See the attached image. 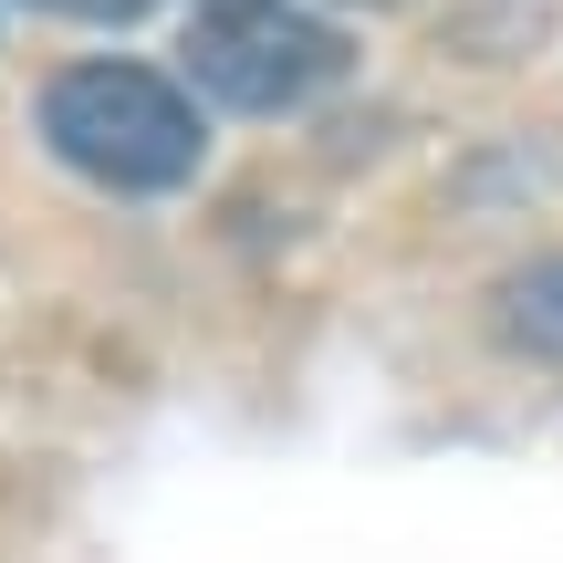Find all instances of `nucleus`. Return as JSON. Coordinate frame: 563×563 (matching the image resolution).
Wrapping results in <instances>:
<instances>
[{
	"mask_svg": "<svg viewBox=\"0 0 563 563\" xmlns=\"http://www.w3.org/2000/svg\"><path fill=\"white\" fill-rule=\"evenodd\" d=\"M501 323L532 344V355H563V251H553V262H532V272H511Z\"/></svg>",
	"mask_w": 563,
	"mask_h": 563,
	"instance_id": "3",
	"label": "nucleus"
},
{
	"mask_svg": "<svg viewBox=\"0 0 563 563\" xmlns=\"http://www.w3.org/2000/svg\"><path fill=\"white\" fill-rule=\"evenodd\" d=\"M32 125L74 178L115 188V199H167V188L199 178L209 157V115L178 74L136 53H84V63H53L32 95Z\"/></svg>",
	"mask_w": 563,
	"mask_h": 563,
	"instance_id": "1",
	"label": "nucleus"
},
{
	"mask_svg": "<svg viewBox=\"0 0 563 563\" xmlns=\"http://www.w3.org/2000/svg\"><path fill=\"white\" fill-rule=\"evenodd\" d=\"M32 11H74V21H136V0H32Z\"/></svg>",
	"mask_w": 563,
	"mask_h": 563,
	"instance_id": "4",
	"label": "nucleus"
},
{
	"mask_svg": "<svg viewBox=\"0 0 563 563\" xmlns=\"http://www.w3.org/2000/svg\"><path fill=\"white\" fill-rule=\"evenodd\" d=\"M355 74V32L302 0H209L178 42V84L230 115H302Z\"/></svg>",
	"mask_w": 563,
	"mask_h": 563,
	"instance_id": "2",
	"label": "nucleus"
}]
</instances>
